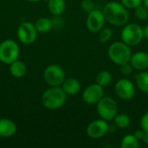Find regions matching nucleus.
Here are the masks:
<instances>
[{
	"mask_svg": "<svg viewBox=\"0 0 148 148\" xmlns=\"http://www.w3.org/2000/svg\"><path fill=\"white\" fill-rule=\"evenodd\" d=\"M43 79L49 86L57 87L62 84L66 75L62 67L57 64H50L43 71Z\"/></svg>",
	"mask_w": 148,
	"mask_h": 148,
	"instance_id": "0eeeda50",
	"label": "nucleus"
},
{
	"mask_svg": "<svg viewBox=\"0 0 148 148\" xmlns=\"http://www.w3.org/2000/svg\"><path fill=\"white\" fill-rule=\"evenodd\" d=\"M134 78L138 88L143 93L148 94V71H140L135 75Z\"/></svg>",
	"mask_w": 148,
	"mask_h": 148,
	"instance_id": "6ab92c4d",
	"label": "nucleus"
},
{
	"mask_svg": "<svg viewBox=\"0 0 148 148\" xmlns=\"http://www.w3.org/2000/svg\"><path fill=\"white\" fill-rule=\"evenodd\" d=\"M142 141L146 144V145H148V132H146L145 133V135L142 139Z\"/></svg>",
	"mask_w": 148,
	"mask_h": 148,
	"instance_id": "7c9ffc66",
	"label": "nucleus"
},
{
	"mask_svg": "<svg viewBox=\"0 0 148 148\" xmlns=\"http://www.w3.org/2000/svg\"><path fill=\"white\" fill-rule=\"evenodd\" d=\"M81 7L85 12H90L92 11L95 8V3L93 0H82L81 3Z\"/></svg>",
	"mask_w": 148,
	"mask_h": 148,
	"instance_id": "a878e982",
	"label": "nucleus"
},
{
	"mask_svg": "<svg viewBox=\"0 0 148 148\" xmlns=\"http://www.w3.org/2000/svg\"><path fill=\"white\" fill-rule=\"evenodd\" d=\"M53 25H54L53 21L48 17L38 18L35 23V26H36L37 32L41 34H44V33L50 31L51 29L53 28Z\"/></svg>",
	"mask_w": 148,
	"mask_h": 148,
	"instance_id": "a211bd4d",
	"label": "nucleus"
},
{
	"mask_svg": "<svg viewBox=\"0 0 148 148\" xmlns=\"http://www.w3.org/2000/svg\"><path fill=\"white\" fill-rule=\"evenodd\" d=\"M142 3H143V4L147 7L148 9V0H143L142 1Z\"/></svg>",
	"mask_w": 148,
	"mask_h": 148,
	"instance_id": "2f4dec72",
	"label": "nucleus"
},
{
	"mask_svg": "<svg viewBox=\"0 0 148 148\" xmlns=\"http://www.w3.org/2000/svg\"><path fill=\"white\" fill-rule=\"evenodd\" d=\"M139 140L134 134H127L124 136L121 142V148H139Z\"/></svg>",
	"mask_w": 148,
	"mask_h": 148,
	"instance_id": "4be33fe9",
	"label": "nucleus"
},
{
	"mask_svg": "<svg viewBox=\"0 0 148 148\" xmlns=\"http://www.w3.org/2000/svg\"><path fill=\"white\" fill-rule=\"evenodd\" d=\"M121 41L130 47L137 46L144 38L143 28L137 23H127L121 33Z\"/></svg>",
	"mask_w": 148,
	"mask_h": 148,
	"instance_id": "20e7f679",
	"label": "nucleus"
},
{
	"mask_svg": "<svg viewBox=\"0 0 148 148\" xmlns=\"http://www.w3.org/2000/svg\"><path fill=\"white\" fill-rule=\"evenodd\" d=\"M109 131V124L108 121H104L102 119H97L91 121L86 129L87 134L89 138L97 140L104 137L108 134Z\"/></svg>",
	"mask_w": 148,
	"mask_h": 148,
	"instance_id": "1a4fd4ad",
	"label": "nucleus"
},
{
	"mask_svg": "<svg viewBox=\"0 0 148 148\" xmlns=\"http://www.w3.org/2000/svg\"><path fill=\"white\" fill-rule=\"evenodd\" d=\"M120 69L123 75H130L134 70V68L129 62H126L124 64L120 65Z\"/></svg>",
	"mask_w": 148,
	"mask_h": 148,
	"instance_id": "bb28decb",
	"label": "nucleus"
},
{
	"mask_svg": "<svg viewBox=\"0 0 148 148\" xmlns=\"http://www.w3.org/2000/svg\"><path fill=\"white\" fill-rule=\"evenodd\" d=\"M134 15L138 20L144 21L148 18V9L141 3L134 9Z\"/></svg>",
	"mask_w": 148,
	"mask_h": 148,
	"instance_id": "5701e85b",
	"label": "nucleus"
},
{
	"mask_svg": "<svg viewBox=\"0 0 148 148\" xmlns=\"http://www.w3.org/2000/svg\"><path fill=\"white\" fill-rule=\"evenodd\" d=\"M102 12L106 21L114 26H124L129 20L127 9L121 3L109 2L104 5Z\"/></svg>",
	"mask_w": 148,
	"mask_h": 148,
	"instance_id": "f257e3e1",
	"label": "nucleus"
},
{
	"mask_svg": "<svg viewBox=\"0 0 148 148\" xmlns=\"http://www.w3.org/2000/svg\"><path fill=\"white\" fill-rule=\"evenodd\" d=\"M130 63L134 69L143 71L148 69V53L144 51H139L132 54Z\"/></svg>",
	"mask_w": 148,
	"mask_h": 148,
	"instance_id": "ddd939ff",
	"label": "nucleus"
},
{
	"mask_svg": "<svg viewBox=\"0 0 148 148\" xmlns=\"http://www.w3.org/2000/svg\"><path fill=\"white\" fill-rule=\"evenodd\" d=\"M140 127L145 132H148V111L142 115L140 119Z\"/></svg>",
	"mask_w": 148,
	"mask_h": 148,
	"instance_id": "cd10ccee",
	"label": "nucleus"
},
{
	"mask_svg": "<svg viewBox=\"0 0 148 148\" xmlns=\"http://www.w3.org/2000/svg\"><path fill=\"white\" fill-rule=\"evenodd\" d=\"M96 110L101 119L109 122L118 114V105L112 97L103 96L96 104Z\"/></svg>",
	"mask_w": 148,
	"mask_h": 148,
	"instance_id": "39448f33",
	"label": "nucleus"
},
{
	"mask_svg": "<svg viewBox=\"0 0 148 148\" xmlns=\"http://www.w3.org/2000/svg\"><path fill=\"white\" fill-rule=\"evenodd\" d=\"M105 22L106 19L104 17L102 11L94 9L92 11L88 13L86 25L89 31L93 33L100 32L104 28Z\"/></svg>",
	"mask_w": 148,
	"mask_h": 148,
	"instance_id": "9b49d317",
	"label": "nucleus"
},
{
	"mask_svg": "<svg viewBox=\"0 0 148 148\" xmlns=\"http://www.w3.org/2000/svg\"><path fill=\"white\" fill-rule=\"evenodd\" d=\"M37 30L35 23L31 22H23L19 24L16 31L17 38L23 44L29 45L33 43L37 36Z\"/></svg>",
	"mask_w": 148,
	"mask_h": 148,
	"instance_id": "6e6552de",
	"label": "nucleus"
},
{
	"mask_svg": "<svg viewBox=\"0 0 148 148\" xmlns=\"http://www.w3.org/2000/svg\"><path fill=\"white\" fill-rule=\"evenodd\" d=\"M112 74L108 70H101L96 75V83L105 88L112 82Z\"/></svg>",
	"mask_w": 148,
	"mask_h": 148,
	"instance_id": "412c9836",
	"label": "nucleus"
},
{
	"mask_svg": "<svg viewBox=\"0 0 148 148\" xmlns=\"http://www.w3.org/2000/svg\"><path fill=\"white\" fill-rule=\"evenodd\" d=\"M113 121H114V125L118 128H121V129H126L131 124L130 117L128 115H127L126 114H123V113L117 114Z\"/></svg>",
	"mask_w": 148,
	"mask_h": 148,
	"instance_id": "aec40b11",
	"label": "nucleus"
},
{
	"mask_svg": "<svg viewBox=\"0 0 148 148\" xmlns=\"http://www.w3.org/2000/svg\"><path fill=\"white\" fill-rule=\"evenodd\" d=\"M108 55L109 59L114 63L120 66L121 64L130 62L132 51L130 46H128L122 41H117L113 42L109 46Z\"/></svg>",
	"mask_w": 148,
	"mask_h": 148,
	"instance_id": "7ed1b4c3",
	"label": "nucleus"
},
{
	"mask_svg": "<svg viewBox=\"0 0 148 148\" xmlns=\"http://www.w3.org/2000/svg\"><path fill=\"white\" fill-rule=\"evenodd\" d=\"M114 90L117 96L124 101L132 100L136 93L134 84L130 80L126 78L117 81L114 86Z\"/></svg>",
	"mask_w": 148,
	"mask_h": 148,
	"instance_id": "9d476101",
	"label": "nucleus"
},
{
	"mask_svg": "<svg viewBox=\"0 0 148 148\" xmlns=\"http://www.w3.org/2000/svg\"><path fill=\"white\" fill-rule=\"evenodd\" d=\"M113 36V30L111 28H103L101 31H100V36H99V39L101 42H108L111 37Z\"/></svg>",
	"mask_w": 148,
	"mask_h": 148,
	"instance_id": "b1692460",
	"label": "nucleus"
},
{
	"mask_svg": "<svg viewBox=\"0 0 148 148\" xmlns=\"http://www.w3.org/2000/svg\"><path fill=\"white\" fill-rule=\"evenodd\" d=\"M27 67L25 63L18 59L10 64V73L15 78H22L26 75Z\"/></svg>",
	"mask_w": 148,
	"mask_h": 148,
	"instance_id": "dca6fc26",
	"label": "nucleus"
},
{
	"mask_svg": "<svg viewBox=\"0 0 148 148\" xmlns=\"http://www.w3.org/2000/svg\"><path fill=\"white\" fill-rule=\"evenodd\" d=\"M61 87L67 94V95H75L81 89V83L76 78L70 77L65 79Z\"/></svg>",
	"mask_w": 148,
	"mask_h": 148,
	"instance_id": "2eb2a0df",
	"label": "nucleus"
},
{
	"mask_svg": "<svg viewBox=\"0 0 148 148\" xmlns=\"http://www.w3.org/2000/svg\"><path fill=\"white\" fill-rule=\"evenodd\" d=\"M48 9L52 15L60 16L66 10L65 0H48Z\"/></svg>",
	"mask_w": 148,
	"mask_h": 148,
	"instance_id": "f3484780",
	"label": "nucleus"
},
{
	"mask_svg": "<svg viewBox=\"0 0 148 148\" xmlns=\"http://www.w3.org/2000/svg\"><path fill=\"white\" fill-rule=\"evenodd\" d=\"M143 35H144V38L148 39V24L143 28Z\"/></svg>",
	"mask_w": 148,
	"mask_h": 148,
	"instance_id": "c756f323",
	"label": "nucleus"
},
{
	"mask_svg": "<svg viewBox=\"0 0 148 148\" xmlns=\"http://www.w3.org/2000/svg\"><path fill=\"white\" fill-rule=\"evenodd\" d=\"M145 133H146V132H145L142 128H140V129H137V130L134 132V135L137 138L138 140H142V139H143V137H144V135H145Z\"/></svg>",
	"mask_w": 148,
	"mask_h": 148,
	"instance_id": "c85d7f7f",
	"label": "nucleus"
},
{
	"mask_svg": "<svg viewBox=\"0 0 148 148\" xmlns=\"http://www.w3.org/2000/svg\"><path fill=\"white\" fill-rule=\"evenodd\" d=\"M16 125L10 119H0V137L10 138L16 133Z\"/></svg>",
	"mask_w": 148,
	"mask_h": 148,
	"instance_id": "4468645a",
	"label": "nucleus"
},
{
	"mask_svg": "<svg viewBox=\"0 0 148 148\" xmlns=\"http://www.w3.org/2000/svg\"><path fill=\"white\" fill-rule=\"evenodd\" d=\"M28 2H30V3H36V2H39L41 0H27Z\"/></svg>",
	"mask_w": 148,
	"mask_h": 148,
	"instance_id": "473e14b6",
	"label": "nucleus"
},
{
	"mask_svg": "<svg viewBox=\"0 0 148 148\" xmlns=\"http://www.w3.org/2000/svg\"><path fill=\"white\" fill-rule=\"evenodd\" d=\"M143 0H121V3L127 8L130 10H134L137 6L142 3Z\"/></svg>",
	"mask_w": 148,
	"mask_h": 148,
	"instance_id": "393cba45",
	"label": "nucleus"
},
{
	"mask_svg": "<svg viewBox=\"0 0 148 148\" xmlns=\"http://www.w3.org/2000/svg\"><path fill=\"white\" fill-rule=\"evenodd\" d=\"M104 96V88L98 83H93L88 86L82 95V101L89 105L97 104L98 101Z\"/></svg>",
	"mask_w": 148,
	"mask_h": 148,
	"instance_id": "f8f14e48",
	"label": "nucleus"
},
{
	"mask_svg": "<svg viewBox=\"0 0 148 148\" xmlns=\"http://www.w3.org/2000/svg\"><path fill=\"white\" fill-rule=\"evenodd\" d=\"M67 94L61 86L50 87L42 95V105L49 110H57L63 107L67 101Z\"/></svg>",
	"mask_w": 148,
	"mask_h": 148,
	"instance_id": "f03ea898",
	"label": "nucleus"
},
{
	"mask_svg": "<svg viewBox=\"0 0 148 148\" xmlns=\"http://www.w3.org/2000/svg\"><path fill=\"white\" fill-rule=\"evenodd\" d=\"M20 49L16 42L12 39H6L0 42V62L10 65L18 59Z\"/></svg>",
	"mask_w": 148,
	"mask_h": 148,
	"instance_id": "423d86ee",
	"label": "nucleus"
}]
</instances>
